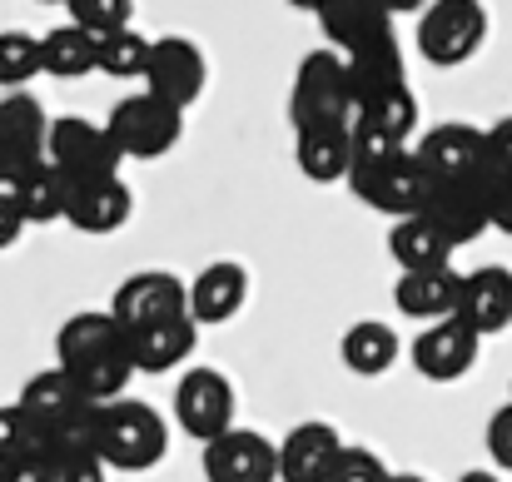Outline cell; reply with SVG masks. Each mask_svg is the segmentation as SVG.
I'll return each mask as SVG.
<instances>
[{
    "label": "cell",
    "instance_id": "6da1fadb",
    "mask_svg": "<svg viewBox=\"0 0 512 482\" xmlns=\"http://www.w3.org/2000/svg\"><path fill=\"white\" fill-rule=\"evenodd\" d=\"M55 368L65 378H75L100 408L130 398L125 388L140 373L135 358H130V333L115 323L110 309H100V314L85 309V314H70L60 323V333H55Z\"/></svg>",
    "mask_w": 512,
    "mask_h": 482
},
{
    "label": "cell",
    "instance_id": "7a4b0ae2",
    "mask_svg": "<svg viewBox=\"0 0 512 482\" xmlns=\"http://www.w3.org/2000/svg\"><path fill=\"white\" fill-rule=\"evenodd\" d=\"M15 403L35 418V428H40V438H45L50 453H65V448H85V443H95L100 403H95L75 378H65L60 368H40V373L20 388Z\"/></svg>",
    "mask_w": 512,
    "mask_h": 482
},
{
    "label": "cell",
    "instance_id": "3957f363",
    "mask_svg": "<svg viewBox=\"0 0 512 482\" xmlns=\"http://www.w3.org/2000/svg\"><path fill=\"white\" fill-rule=\"evenodd\" d=\"M289 120H294V135L299 130H339V125L358 120L348 60L334 45L309 50L299 60V75H294V90H289Z\"/></svg>",
    "mask_w": 512,
    "mask_h": 482
},
{
    "label": "cell",
    "instance_id": "277c9868",
    "mask_svg": "<svg viewBox=\"0 0 512 482\" xmlns=\"http://www.w3.org/2000/svg\"><path fill=\"white\" fill-rule=\"evenodd\" d=\"M95 448H100L105 468L150 473L165 458V448H170V428H165L160 408H150L145 398H120V403H105L100 408Z\"/></svg>",
    "mask_w": 512,
    "mask_h": 482
},
{
    "label": "cell",
    "instance_id": "5b68a950",
    "mask_svg": "<svg viewBox=\"0 0 512 482\" xmlns=\"http://www.w3.org/2000/svg\"><path fill=\"white\" fill-rule=\"evenodd\" d=\"M418 55L438 70L468 65L488 40V10L478 0H433L418 15Z\"/></svg>",
    "mask_w": 512,
    "mask_h": 482
},
{
    "label": "cell",
    "instance_id": "8992f818",
    "mask_svg": "<svg viewBox=\"0 0 512 482\" xmlns=\"http://www.w3.org/2000/svg\"><path fill=\"white\" fill-rule=\"evenodd\" d=\"M105 130H110V140H115V150L125 160H165L174 145L184 140V115L140 90V95H125L110 110Z\"/></svg>",
    "mask_w": 512,
    "mask_h": 482
},
{
    "label": "cell",
    "instance_id": "52a82bcc",
    "mask_svg": "<svg viewBox=\"0 0 512 482\" xmlns=\"http://www.w3.org/2000/svg\"><path fill=\"white\" fill-rule=\"evenodd\" d=\"M234 413H239V398H234V383L219 368H189L174 383V423L194 443L209 448L224 433H234Z\"/></svg>",
    "mask_w": 512,
    "mask_h": 482
},
{
    "label": "cell",
    "instance_id": "ba28073f",
    "mask_svg": "<svg viewBox=\"0 0 512 482\" xmlns=\"http://www.w3.org/2000/svg\"><path fill=\"white\" fill-rule=\"evenodd\" d=\"M45 160L55 164L70 184H90V179H120V164L125 155L115 150L110 130L105 125H90L80 115H60L50 125V150Z\"/></svg>",
    "mask_w": 512,
    "mask_h": 482
},
{
    "label": "cell",
    "instance_id": "9c48e42d",
    "mask_svg": "<svg viewBox=\"0 0 512 482\" xmlns=\"http://www.w3.org/2000/svg\"><path fill=\"white\" fill-rule=\"evenodd\" d=\"M348 189H353V199H363L368 209H378V214H388V219L398 224V219H413V214H423L433 179L423 174L418 155L408 150V155H398V160L373 164V169H353Z\"/></svg>",
    "mask_w": 512,
    "mask_h": 482
},
{
    "label": "cell",
    "instance_id": "30bf717a",
    "mask_svg": "<svg viewBox=\"0 0 512 482\" xmlns=\"http://www.w3.org/2000/svg\"><path fill=\"white\" fill-rule=\"evenodd\" d=\"M413 155L433 184H473L488 174V130L448 120V125H433L413 145Z\"/></svg>",
    "mask_w": 512,
    "mask_h": 482
},
{
    "label": "cell",
    "instance_id": "8fae6325",
    "mask_svg": "<svg viewBox=\"0 0 512 482\" xmlns=\"http://www.w3.org/2000/svg\"><path fill=\"white\" fill-rule=\"evenodd\" d=\"M110 314L125 333H140V328H155L165 319H184L189 314V284L170 274V269H140L130 274L115 299H110Z\"/></svg>",
    "mask_w": 512,
    "mask_h": 482
},
{
    "label": "cell",
    "instance_id": "7c38bea8",
    "mask_svg": "<svg viewBox=\"0 0 512 482\" xmlns=\"http://www.w3.org/2000/svg\"><path fill=\"white\" fill-rule=\"evenodd\" d=\"M209 85V60L189 35H160L150 50V70H145V95L165 100L170 110H189Z\"/></svg>",
    "mask_w": 512,
    "mask_h": 482
},
{
    "label": "cell",
    "instance_id": "4fadbf2b",
    "mask_svg": "<svg viewBox=\"0 0 512 482\" xmlns=\"http://www.w3.org/2000/svg\"><path fill=\"white\" fill-rule=\"evenodd\" d=\"M478 348H483V338H478L468 323L443 319V323H428V328L413 338L408 358H413V368H418L428 383H458V378L473 373Z\"/></svg>",
    "mask_w": 512,
    "mask_h": 482
},
{
    "label": "cell",
    "instance_id": "5bb4252c",
    "mask_svg": "<svg viewBox=\"0 0 512 482\" xmlns=\"http://www.w3.org/2000/svg\"><path fill=\"white\" fill-rule=\"evenodd\" d=\"M204 482H279V443L254 428H234L204 448Z\"/></svg>",
    "mask_w": 512,
    "mask_h": 482
},
{
    "label": "cell",
    "instance_id": "9a60e30c",
    "mask_svg": "<svg viewBox=\"0 0 512 482\" xmlns=\"http://www.w3.org/2000/svg\"><path fill=\"white\" fill-rule=\"evenodd\" d=\"M423 219H428L453 249L483 239V234L493 229L483 179H473V184H433V189H428V204H423Z\"/></svg>",
    "mask_w": 512,
    "mask_h": 482
},
{
    "label": "cell",
    "instance_id": "2e32d148",
    "mask_svg": "<svg viewBox=\"0 0 512 482\" xmlns=\"http://www.w3.org/2000/svg\"><path fill=\"white\" fill-rule=\"evenodd\" d=\"M319 25H324L329 45L339 50L343 60L383 50V45L398 40L393 35V15L383 5H368V0H329V5H319Z\"/></svg>",
    "mask_w": 512,
    "mask_h": 482
},
{
    "label": "cell",
    "instance_id": "e0dca14e",
    "mask_svg": "<svg viewBox=\"0 0 512 482\" xmlns=\"http://www.w3.org/2000/svg\"><path fill=\"white\" fill-rule=\"evenodd\" d=\"M339 428L324 418H309L299 428H289V438L279 443V482H329L343 458Z\"/></svg>",
    "mask_w": 512,
    "mask_h": 482
},
{
    "label": "cell",
    "instance_id": "ac0fdd59",
    "mask_svg": "<svg viewBox=\"0 0 512 482\" xmlns=\"http://www.w3.org/2000/svg\"><path fill=\"white\" fill-rule=\"evenodd\" d=\"M50 125H55V120L45 115V105H40L30 90L0 100V150H5V160H10V169H15V179H20L25 169L45 164Z\"/></svg>",
    "mask_w": 512,
    "mask_h": 482
},
{
    "label": "cell",
    "instance_id": "d6986e66",
    "mask_svg": "<svg viewBox=\"0 0 512 482\" xmlns=\"http://www.w3.org/2000/svg\"><path fill=\"white\" fill-rule=\"evenodd\" d=\"M458 319L468 323L478 338H493L512 323V269L488 264L463 274V294H458Z\"/></svg>",
    "mask_w": 512,
    "mask_h": 482
},
{
    "label": "cell",
    "instance_id": "ffe728a7",
    "mask_svg": "<svg viewBox=\"0 0 512 482\" xmlns=\"http://www.w3.org/2000/svg\"><path fill=\"white\" fill-rule=\"evenodd\" d=\"M244 299H249V274L234 259H219V264H209L189 279V319L199 328L229 323L244 309Z\"/></svg>",
    "mask_w": 512,
    "mask_h": 482
},
{
    "label": "cell",
    "instance_id": "44dd1931",
    "mask_svg": "<svg viewBox=\"0 0 512 482\" xmlns=\"http://www.w3.org/2000/svg\"><path fill=\"white\" fill-rule=\"evenodd\" d=\"M135 214V194L125 179H90V184H70V209L65 224L80 234H115L120 224H130Z\"/></svg>",
    "mask_w": 512,
    "mask_h": 482
},
{
    "label": "cell",
    "instance_id": "7402d4cb",
    "mask_svg": "<svg viewBox=\"0 0 512 482\" xmlns=\"http://www.w3.org/2000/svg\"><path fill=\"white\" fill-rule=\"evenodd\" d=\"M458 294H463V274H458V269L398 274V284H393L398 314H408V319H418V323L458 319Z\"/></svg>",
    "mask_w": 512,
    "mask_h": 482
},
{
    "label": "cell",
    "instance_id": "603a6c76",
    "mask_svg": "<svg viewBox=\"0 0 512 482\" xmlns=\"http://www.w3.org/2000/svg\"><path fill=\"white\" fill-rule=\"evenodd\" d=\"M339 358L353 378H383V373H393V363L403 358V338H398L393 323L358 319L348 333H343Z\"/></svg>",
    "mask_w": 512,
    "mask_h": 482
},
{
    "label": "cell",
    "instance_id": "cb8c5ba5",
    "mask_svg": "<svg viewBox=\"0 0 512 482\" xmlns=\"http://www.w3.org/2000/svg\"><path fill=\"white\" fill-rule=\"evenodd\" d=\"M194 343H199V323L184 314V319H165L155 328L130 333V358L140 373H170L194 353Z\"/></svg>",
    "mask_w": 512,
    "mask_h": 482
},
{
    "label": "cell",
    "instance_id": "d4e9b609",
    "mask_svg": "<svg viewBox=\"0 0 512 482\" xmlns=\"http://www.w3.org/2000/svg\"><path fill=\"white\" fill-rule=\"evenodd\" d=\"M294 160L314 184H339L353 174V125L339 130H299L294 135Z\"/></svg>",
    "mask_w": 512,
    "mask_h": 482
},
{
    "label": "cell",
    "instance_id": "484cf974",
    "mask_svg": "<svg viewBox=\"0 0 512 482\" xmlns=\"http://www.w3.org/2000/svg\"><path fill=\"white\" fill-rule=\"evenodd\" d=\"M388 254H393V264L403 269V274H428V269H453L448 259H453V244L423 219V214H413V219H398L393 229H388Z\"/></svg>",
    "mask_w": 512,
    "mask_h": 482
},
{
    "label": "cell",
    "instance_id": "4316f807",
    "mask_svg": "<svg viewBox=\"0 0 512 482\" xmlns=\"http://www.w3.org/2000/svg\"><path fill=\"white\" fill-rule=\"evenodd\" d=\"M10 194H15L25 224H55V219H65V209H70V179L50 160L25 169V174L10 184Z\"/></svg>",
    "mask_w": 512,
    "mask_h": 482
},
{
    "label": "cell",
    "instance_id": "83f0119b",
    "mask_svg": "<svg viewBox=\"0 0 512 482\" xmlns=\"http://www.w3.org/2000/svg\"><path fill=\"white\" fill-rule=\"evenodd\" d=\"M40 50H45V75L55 80H80L100 70V40H90L80 25H55L50 35H40Z\"/></svg>",
    "mask_w": 512,
    "mask_h": 482
},
{
    "label": "cell",
    "instance_id": "f1b7e54d",
    "mask_svg": "<svg viewBox=\"0 0 512 482\" xmlns=\"http://www.w3.org/2000/svg\"><path fill=\"white\" fill-rule=\"evenodd\" d=\"M35 75H45L40 35H30V30H0V90L5 95H20Z\"/></svg>",
    "mask_w": 512,
    "mask_h": 482
},
{
    "label": "cell",
    "instance_id": "f546056e",
    "mask_svg": "<svg viewBox=\"0 0 512 482\" xmlns=\"http://www.w3.org/2000/svg\"><path fill=\"white\" fill-rule=\"evenodd\" d=\"M353 125H368V130H378V135H388V140H398V145H413L418 95H413V90H398V95H388V100H373V105L358 110Z\"/></svg>",
    "mask_w": 512,
    "mask_h": 482
},
{
    "label": "cell",
    "instance_id": "4dcf8cb0",
    "mask_svg": "<svg viewBox=\"0 0 512 482\" xmlns=\"http://www.w3.org/2000/svg\"><path fill=\"white\" fill-rule=\"evenodd\" d=\"M150 50H155L150 35H140V30H120V35L100 40V70H105L110 80H145V70H150Z\"/></svg>",
    "mask_w": 512,
    "mask_h": 482
},
{
    "label": "cell",
    "instance_id": "1f68e13d",
    "mask_svg": "<svg viewBox=\"0 0 512 482\" xmlns=\"http://www.w3.org/2000/svg\"><path fill=\"white\" fill-rule=\"evenodd\" d=\"M70 25H80L90 40H110L120 30H135L130 0H70Z\"/></svg>",
    "mask_w": 512,
    "mask_h": 482
},
{
    "label": "cell",
    "instance_id": "d6a6232c",
    "mask_svg": "<svg viewBox=\"0 0 512 482\" xmlns=\"http://www.w3.org/2000/svg\"><path fill=\"white\" fill-rule=\"evenodd\" d=\"M35 453H50L35 418L20 408V403H0V463L10 458H35Z\"/></svg>",
    "mask_w": 512,
    "mask_h": 482
},
{
    "label": "cell",
    "instance_id": "836d02e7",
    "mask_svg": "<svg viewBox=\"0 0 512 482\" xmlns=\"http://www.w3.org/2000/svg\"><path fill=\"white\" fill-rule=\"evenodd\" d=\"M50 458H55L60 482H110V468H105V458H100L95 443H85V448H65V453H50Z\"/></svg>",
    "mask_w": 512,
    "mask_h": 482
},
{
    "label": "cell",
    "instance_id": "e575fe53",
    "mask_svg": "<svg viewBox=\"0 0 512 482\" xmlns=\"http://www.w3.org/2000/svg\"><path fill=\"white\" fill-rule=\"evenodd\" d=\"M329 482H393V473H388V463H383L373 448H358V443H348Z\"/></svg>",
    "mask_w": 512,
    "mask_h": 482
},
{
    "label": "cell",
    "instance_id": "d590c367",
    "mask_svg": "<svg viewBox=\"0 0 512 482\" xmlns=\"http://www.w3.org/2000/svg\"><path fill=\"white\" fill-rule=\"evenodd\" d=\"M483 443H488V458L503 468V473H512V398L488 418V433H483Z\"/></svg>",
    "mask_w": 512,
    "mask_h": 482
},
{
    "label": "cell",
    "instance_id": "8d00e7d4",
    "mask_svg": "<svg viewBox=\"0 0 512 482\" xmlns=\"http://www.w3.org/2000/svg\"><path fill=\"white\" fill-rule=\"evenodd\" d=\"M483 189H488V214H493V229H498V234H512V174L488 169V174H483Z\"/></svg>",
    "mask_w": 512,
    "mask_h": 482
},
{
    "label": "cell",
    "instance_id": "74e56055",
    "mask_svg": "<svg viewBox=\"0 0 512 482\" xmlns=\"http://www.w3.org/2000/svg\"><path fill=\"white\" fill-rule=\"evenodd\" d=\"M0 482H60V473H55V458L50 453H35V458L0 463Z\"/></svg>",
    "mask_w": 512,
    "mask_h": 482
},
{
    "label": "cell",
    "instance_id": "f35d334b",
    "mask_svg": "<svg viewBox=\"0 0 512 482\" xmlns=\"http://www.w3.org/2000/svg\"><path fill=\"white\" fill-rule=\"evenodd\" d=\"M25 229H30V224H25V214H20L15 194H10V189H0V249H15Z\"/></svg>",
    "mask_w": 512,
    "mask_h": 482
},
{
    "label": "cell",
    "instance_id": "ab89813d",
    "mask_svg": "<svg viewBox=\"0 0 512 482\" xmlns=\"http://www.w3.org/2000/svg\"><path fill=\"white\" fill-rule=\"evenodd\" d=\"M488 169L512 174V115L508 120H498V125L488 130Z\"/></svg>",
    "mask_w": 512,
    "mask_h": 482
},
{
    "label": "cell",
    "instance_id": "60d3db41",
    "mask_svg": "<svg viewBox=\"0 0 512 482\" xmlns=\"http://www.w3.org/2000/svg\"><path fill=\"white\" fill-rule=\"evenodd\" d=\"M458 482H503L498 473H488V468H473V473H463Z\"/></svg>",
    "mask_w": 512,
    "mask_h": 482
},
{
    "label": "cell",
    "instance_id": "b9f144b4",
    "mask_svg": "<svg viewBox=\"0 0 512 482\" xmlns=\"http://www.w3.org/2000/svg\"><path fill=\"white\" fill-rule=\"evenodd\" d=\"M393 482H428V478H418V473H393Z\"/></svg>",
    "mask_w": 512,
    "mask_h": 482
}]
</instances>
